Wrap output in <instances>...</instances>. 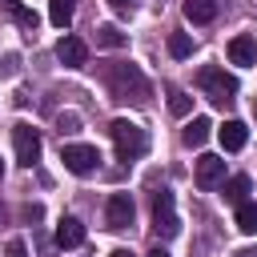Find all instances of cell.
Instances as JSON below:
<instances>
[{"label": "cell", "mask_w": 257, "mask_h": 257, "mask_svg": "<svg viewBox=\"0 0 257 257\" xmlns=\"http://www.w3.org/2000/svg\"><path fill=\"white\" fill-rule=\"evenodd\" d=\"M104 84H108V92L116 96V100H128V104H145L149 100V80H145V72L133 64V60H116V64H108L104 68Z\"/></svg>", "instance_id": "obj_1"}, {"label": "cell", "mask_w": 257, "mask_h": 257, "mask_svg": "<svg viewBox=\"0 0 257 257\" xmlns=\"http://www.w3.org/2000/svg\"><path fill=\"white\" fill-rule=\"evenodd\" d=\"M108 133H112V145H116V157H120V161H141V157L149 153V133H145L141 124L116 116V120L108 124Z\"/></svg>", "instance_id": "obj_2"}, {"label": "cell", "mask_w": 257, "mask_h": 257, "mask_svg": "<svg viewBox=\"0 0 257 257\" xmlns=\"http://www.w3.org/2000/svg\"><path fill=\"white\" fill-rule=\"evenodd\" d=\"M197 84H201V92H205L213 104H229V100L237 96V76H229L221 64H205V68L197 72Z\"/></svg>", "instance_id": "obj_3"}, {"label": "cell", "mask_w": 257, "mask_h": 257, "mask_svg": "<svg viewBox=\"0 0 257 257\" xmlns=\"http://www.w3.org/2000/svg\"><path fill=\"white\" fill-rule=\"evenodd\" d=\"M153 229H157V237H177L181 233V221H177V209H173V193L169 189H161L153 197Z\"/></svg>", "instance_id": "obj_4"}, {"label": "cell", "mask_w": 257, "mask_h": 257, "mask_svg": "<svg viewBox=\"0 0 257 257\" xmlns=\"http://www.w3.org/2000/svg\"><path fill=\"white\" fill-rule=\"evenodd\" d=\"M60 161H64V169H68V173L88 177V173L100 165V153H96L92 145H64V149H60Z\"/></svg>", "instance_id": "obj_5"}, {"label": "cell", "mask_w": 257, "mask_h": 257, "mask_svg": "<svg viewBox=\"0 0 257 257\" xmlns=\"http://www.w3.org/2000/svg\"><path fill=\"white\" fill-rule=\"evenodd\" d=\"M12 145H16V161H20L24 169H32V165L40 161V133H36L32 124H16V128H12Z\"/></svg>", "instance_id": "obj_6"}, {"label": "cell", "mask_w": 257, "mask_h": 257, "mask_svg": "<svg viewBox=\"0 0 257 257\" xmlns=\"http://www.w3.org/2000/svg\"><path fill=\"white\" fill-rule=\"evenodd\" d=\"M133 197L128 193H112L108 197V205H104V221H108V229H128L133 225Z\"/></svg>", "instance_id": "obj_7"}, {"label": "cell", "mask_w": 257, "mask_h": 257, "mask_svg": "<svg viewBox=\"0 0 257 257\" xmlns=\"http://www.w3.org/2000/svg\"><path fill=\"white\" fill-rule=\"evenodd\" d=\"M56 60H60L64 68H80V64L88 60V44H84L80 36H60V40H56Z\"/></svg>", "instance_id": "obj_8"}, {"label": "cell", "mask_w": 257, "mask_h": 257, "mask_svg": "<svg viewBox=\"0 0 257 257\" xmlns=\"http://www.w3.org/2000/svg\"><path fill=\"white\" fill-rule=\"evenodd\" d=\"M197 185H201V189H217V185H225V161L213 157V153H205V157L197 161Z\"/></svg>", "instance_id": "obj_9"}, {"label": "cell", "mask_w": 257, "mask_h": 257, "mask_svg": "<svg viewBox=\"0 0 257 257\" xmlns=\"http://www.w3.org/2000/svg\"><path fill=\"white\" fill-rule=\"evenodd\" d=\"M217 137H221V149H225V153H237V149H245L249 128H245L241 120H225V124L217 128Z\"/></svg>", "instance_id": "obj_10"}, {"label": "cell", "mask_w": 257, "mask_h": 257, "mask_svg": "<svg viewBox=\"0 0 257 257\" xmlns=\"http://www.w3.org/2000/svg\"><path fill=\"white\" fill-rule=\"evenodd\" d=\"M229 60L233 64H245V68L257 64V40L253 36H233L229 40Z\"/></svg>", "instance_id": "obj_11"}, {"label": "cell", "mask_w": 257, "mask_h": 257, "mask_svg": "<svg viewBox=\"0 0 257 257\" xmlns=\"http://www.w3.org/2000/svg\"><path fill=\"white\" fill-rule=\"evenodd\" d=\"M84 241V225L76 221V217H60V225H56V245L60 249H76Z\"/></svg>", "instance_id": "obj_12"}, {"label": "cell", "mask_w": 257, "mask_h": 257, "mask_svg": "<svg viewBox=\"0 0 257 257\" xmlns=\"http://www.w3.org/2000/svg\"><path fill=\"white\" fill-rule=\"evenodd\" d=\"M249 193H253V181L245 177V173H237V177H229L225 181V201L237 209V205H245L249 201Z\"/></svg>", "instance_id": "obj_13"}, {"label": "cell", "mask_w": 257, "mask_h": 257, "mask_svg": "<svg viewBox=\"0 0 257 257\" xmlns=\"http://www.w3.org/2000/svg\"><path fill=\"white\" fill-rule=\"evenodd\" d=\"M209 128H213V124H209L205 116H193V120L185 124V133H181V137H185V145H189V149H201V145L209 141Z\"/></svg>", "instance_id": "obj_14"}, {"label": "cell", "mask_w": 257, "mask_h": 257, "mask_svg": "<svg viewBox=\"0 0 257 257\" xmlns=\"http://www.w3.org/2000/svg\"><path fill=\"white\" fill-rule=\"evenodd\" d=\"M185 16L193 24H209L217 16V0H185Z\"/></svg>", "instance_id": "obj_15"}, {"label": "cell", "mask_w": 257, "mask_h": 257, "mask_svg": "<svg viewBox=\"0 0 257 257\" xmlns=\"http://www.w3.org/2000/svg\"><path fill=\"white\" fill-rule=\"evenodd\" d=\"M0 4H4V12H8V16H12L16 24H20V28L36 32V12H32V8H24L20 0H0Z\"/></svg>", "instance_id": "obj_16"}, {"label": "cell", "mask_w": 257, "mask_h": 257, "mask_svg": "<svg viewBox=\"0 0 257 257\" xmlns=\"http://www.w3.org/2000/svg\"><path fill=\"white\" fill-rule=\"evenodd\" d=\"M72 12H76V0H48V20L56 28H64L72 20Z\"/></svg>", "instance_id": "obj_17"}, {"label": "cell", "mask_w": 257, "mask_h": 257, "mask_svg": "<svg viewBox=\"0 0 257 257\" xmlns=\"http://www.w3.org/2000/svg\"><path fill=\"white\" fill-rule=\"evenodd\" d=\"M237 229L241 233H257V201H245V205H237Z\"/></svg>", "instance_id": "obj_18"}, {"label": "cell", "mask_w": 257, "mask_h": 257, "mask_svg": "<svg viewBox=\"0 0 257 257\" xmlns=\"http://www.w3.org/2000/svg\"><path fill=\"white\" fill-rule=\"evenodd\" d=\"M96 44H100V48H120V44H124V32H120L116 24H100V28H96Z\"/></svg>", "instance_id": "obj_19"}, {"label": "cell", "mask_w": 257, "mask_h": 257, "mask_svg": "<svg viewBox=\"0 0 257 257\" xmlns=\"http://www.w3.org/2000/svg\"><path fill=\"white\" fill-rule=\"evenodd\" d=\"M169 52H173L177 60H185V56L193 52V40H189L185 32H173V36H169Z\"/></svg>", "instance_id": "obj_20"}, {"label": "cell", "mask_w": 257, "mask_h": 257, "mask_svg": "<svg viewBox=\"0 0 257 257\" xmlns=\"http://www.w3.org/2000/svg\"><path fill=\"white\" fill-rule=\"evenodd\" d=\"M169 108H173L177 116H189V108H193V100H189V96H185L181 88H173V92H169Z\"/></svg>", "instance_id": "obj_21"}, {"label": "cell", "mask_w": 257, "mask_h": 257, "mask_svg": "<svg viewBox=\"0 0 257 257\" xmlns=\"http://www.w3.org/2000/svg\"><path fill=\"white\" fill-rule=\"evenodd\" d=\"M4 257H28V245H24L20 237H12V241H8V249H4Z\"/></svg>", "instance_id": "obj_22"}, {"label": "cell", "mask_w": 257, "mask_h": 257, "mask_svg": "<svg viewBox=\"0 0 257 257\" xmlns=\"http://www.w3.org/2000/svg\"><path fill=\"white\" fill-rule=\"evenodd\" d=\"M60 133H76V116H60Z\"/></svg>", "instance_id": "obj_23"}, {"label": "cell", "mask_w": 257, "mask_h": 257, "mask_svg": "<svg viewBox=\"0 0 257 257\" xmlns=\"http://www.w3.org/2000/svg\"><path fill=\"white\" fill-rule=\"evenodd\" d=\"M12 72H16V56H8V60L0 64V76H12Z\"/></svg>", "instance_id": "obj_24"}, {"label": "cell", "mask_w": 257, "mask_h": 257, "mask_svg": "<svg viewBox=\"0 0 257 257\" xmlns=\"http://www.w3.org/2000/svg\"><path fill=\"white\" fill-rule=\"evenodd\" d=\"M108 4H112L116 12H133V0H108Z\"/></svg>", "instance_id": "obj_25"}, {"label": "cell", "mask_w": 257, "mask_h": 257, "mask_svg": "<svg viewBox=\"0 0 257 257\" xmlns=\"http://www.w3.org/2000/svg\"><path fill=\"white\" fill-rule=\"evenodd\" d=\"M149 257H169V249H161V245H157V249H153Z\"/></svg>", "instance_id": "obj_26"}, {"label": "cell", "mask_w": 257, "mask_h": 257, "mask_svg": "<svg viewBox=\"0 0 257 257\" xmlns=\"http://www.w3.org/2000/svg\"><path fill=\"white\" fill-rule=\"evenodd\" d=\"M108 257H133V253H128V249H112Z\"/></svg>", "instance_id": "obj_27"}, {"label": "cell", "mask_w": 257, "mask_h": 257, "mask_svg": "<svg viewBox=\"0 0 257 257\" xmlns=\"http://www.w3.org/2000/svg\"><path fill=\"white\" fill-rule=\"evenodd\" d=\"M0 221H4V205H0Z\"/></svg>", "instance_id": "obj_28"}, {"label": "cell", "mask_w": 257, "mask_h": 257, "mask_svg": "<svg viewBox=\"0 0 257 257\" xmlns=\"http://www.w3.org/2000/svg\"><path fill=\"white\" fill-rule=\"evenodd\" d=\"M253 112H257V100H253Z\"/></svg>", "instance_id": "obj_29"}, {"label": "cell", "mask_w": 257, "mask_h": 257, "mask_svg": "<svg viewBox=\"0 0 257 257\" xmlns=\"http://www.w3.org/2000/svg\"><path fill=\"white\" fill-rule=\"evenodd\" d=\"M0 173H4V165H0Z\"/></svg>", "instance_id": "obj_30"}]
</instances>
